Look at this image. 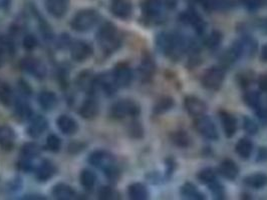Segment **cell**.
<instances>
[{"mask_svg": "<svg viewBox=\"0 0 267 200\" xmlns=\"http://www.w3.org/2000/svg\"><path fill=\"white\" fill-rule=\"evenodd\" d=\"M98 43L105 53L115 52L122 43V37L118 28L111 22L103 24L98 32Z\"/></svg>", "mask_w": 267, "mask_h": 200, "instance_id": "1", "label": "cell"}, {"mask_svg": "<svg viewBox=\"0 0 267 200\" xmlns=\"http://www.w3.org/2000/svg\"><path fill=\"white\" fill-rule=\"evenodd\" d=\"M89 162L97 168L105 171L106 175L109 179H115L118 175V170L116 167V159L111 153L105 150H98L92 152L89 155Z\"/></svg>", "mask_w": 267, "mask_h": 200, "instance_id": "2", "label": "cell"}, {"mask_svg": "<svg viewBox=\"0 0 267 200\" xmlns=\"http://www.w3.org/2000/svg\"><path fill=\"white\" fill-rule=\"evenodd\" d=\"M100 19L97 10L84 9L78 11L71 22V28L77 32H87L95 26Z\"/></svg>", "mask_w": 267, "mask_h": 200, "instance_id": "3", "label": "cell"}, {"mask_svg": "<svg viewBox=\"0 0 267 200\" xmlns=\"http://www.w3.org/2000/svg\"><path fill=\"white\" fill-rule=\"evenodd\" d=\"M140 112L141 108L139 104L131 99L120 100L111 107V115L116 119L136 117Z\"/></svg>", "mask_w": 267, "mask_h": 200, "instance_id": "4", "label": "cell"}, {"mask_svg": "<svg viewBox=\"0 0 267 200\" xmlns=\"http://www.w3.org/2000/svg\"><path fill=\"white\" fill-rule=\"evenodd\" d=\"M236 58L251 57L257 51V42L251 36H243L235 41L230 48Z\"/></svg>", "mask_w": 267, "mask_h": 200, "instance_id": "5", "label": "cell"}, {"mask_svg": "<svg viewBox=\"0 0 267 200\" xmlns=\"http://www.w3.org/2000/svg\"><path fill=\"white\" fill-rule=\"evenodd\" d=\"M225 78V70L220 66H213L205 71L202 76L203 86L210 89L217 90L223 84Z\"/></svg>", "mask_w": 267, "mask_h": 200, "instance_id": "6", "label": "cell"}, {"mask_svg": "<svg viewBox=\"0 0 267 200\" xmlns=\"http://www.w3.org/2000/svg\"><path fill=\"white\" fill-rule=\"evenodd\" d=\"M195 128L203 137L207 138L209 140L218 139V131L217 127L214 124L213 120L205 115L198 116L195 121Z\"/></svg>", "mask_w": 267, "mask_h": 200, "instance_id": "7", "label": "cell"}, {"mask_svg": "<svg viewBox=\"0 0 267 200\" xmlns=\"http://www.w3.org/2000/svg\"><path fill=\"white\" fill-rule=\"evenodd\" d=\"M115 82L119 88H125L130 86L133 80V72L130 66L125 63L118 64L113 72Z\"/></svg>", "mask_w": 267, "mask_h": 200, "instance_id": "8", "label": "cell"}, {"mask_svg": "<svg viewBox=\"0 0 267 200\" xmlns=\"http://www.w3.org/2000/svg\"><path fill=\"white\" fill-rule=\"evenodd\" d=\"M180 20L187 25H191L198 34H202L206 28V23L204 22V20L197 13V11L193 9L186 10L183 13H181Z\"/></svg>", "mask_w": 267, "mask_h": 200, "instance_id": "9", "label": "cell"}, {"mask_svg": "<svg viewBox=\"0 0 267 200\" xmlns=\"http://www.w3.org/2000/svg\"><path fill=\"white\" fill-rule=\"evenodd\" d=\"M93 50L91 46L85 41H75L71 46V58L77 62H84V61L88 60Z\"/></svg>", "mask_w": 267, "mask_h": 200, "instance_id": "10", "label": "cell"}, {"mask_svg": "<svg viewBox=\"0 0 267 200\" xmlns=\"http://www.w3.org/2000/svg\"><path fill=\"white\" fill-rule=\"evenodd\" d=\"M184 107L186 111L191 116H201L207 110V105L202 99L198 98L197 96H187L184 99Z\"/></svg>", "mask_w": 267, "mask_h": 200, "instance_id": "11", "label": "cell"}, {"mask_svg": "<svg viewBox=\"0 0 267 200\" xmlns=\"http://www.w3.org/2000/svg\"><path fill=\"white\" fill-rule=\"evenodd\" d=\"M21 68L29 74H33L37 78H43L46 73L45 66L40 62L38 59L33 57H26L21 60Z\"/></svg>", "mask_w": 267, "mask_h": 200, "instance_id": "12", "label": "cell"}, {"mask_svg": "<svg viewBox=\"0 0 267 200\" xmlns=\"http://www.w3.org/2000/svg\"><path fill=\"white\" fill-rule=\"evenodd\" d=\"M165 6L162 0H145L142 4V11L145 16L149 19L159 18Z\"/></svg>", "mask_w": 267, "mask_h": 200, "instance_id": "13", "label": "cell"}, {"mask_svg": "<svg viewBox=\"0 0 267 200\" xmlns=\"http://www.w3.org/2000/svg\"><path fill=\"white\" fill-rule=\"evenodd\" d=\"M29 125L27 127V133L30 137L37 138L39 137L49 127V122L43 116L36 115L30 119Z\"/></svg>", "mask_w": 267, "mask_h": 200, "instance_id": "14", "label": "cell"}, {"mask_svg": "<svg viewBox=\"0 0 267 200\" xmlns=\"http://www.w3.org/2000/svg\"><path fill=\"white\" fill-rule=\"evenodd\" d=\"M77 85L89 94H92L97 89V77L90 71H85L77 76Z\"/></svg>", "mask_w": 267, "mask_h": 200, "instance_id": "15", "label": "cell"}, {"mask_svg": "<svg viewBox=\"0 0 267 200\" xmlns=\"http://www.w3.org/2000/svg\"><path fill=\"white\" fill-rule=\"evenodd\" d=\"M45 8L53 17L61 18L68 11L69 1L68 0H46Z\"/></svg>", "mask_w": 267, "mask_h": 200, "instance_id": "16", "label": "cell"}, {"mask_svg": "<svg viewBox=\"0 0 267 200\" xmlns=\"http://www.w3.org/2000/svg\"><path fill=\"white\" fill-rule=\"evenodd\" d=\"M139 71L141 77H142L144 81H149L153 77V75L156 71V63L153 57L149 53H146L143 56L142 61H141Z\"/></svg>", "mask_w": 267, "mask_h": 200, "instance_id": "17", "label": "cell"}, {"mask_svg": "<svg viewBox=\"0 0 267 200\" xmlns=\"http://www.w3.org/2000/svg\"><path fill=\"white\" fill-rule=\"evenodd\" d=\"M132 4L128 0H113L112 12L115 16L122 19H128L132 15Z\"/></svg>", "mask_w": 267, "mask_h": 200, "instance_id": "18", "label": "cell"}, {"mask_svg": "<svg viewBox=\"0 0 267 200\" xmlns=\"http://www.w3.org/2000/svg\"><path fill=\"white\" fill-rule=\"evenodd\" d=\"M99 110L100 107L98 101L95 98L89 97L84 101L78 112H80L83 118L89 120L97 117V115L99 114Z\"/></svg>", "mask_w": 267, "mask_h": 200, "instance_id": "19", "label": "cell"}, {"mask_svg": "<svg viewBox=\"0 0 267 200\" xmlns=\"http://www.w3.org/2000/svg\"><path fill=\"white\" fill-rule=\"evenodd\" d=\"M55 171L56 168L54 164L51 160L45 159L37 166L36 176L38 181H48L55 174Z\"/></svg>", "mask_w": 267, "mask_h": 200, "instance_id": "20", "label": "cell"}, {"mask_svg": "<svg viewBox=\"0 0 267 200\" xmlns=\"http://www.w3.org/2000/svg\"><path fill=\"white\" fill-rule=\"evenodd\" d=\"M56 124L58 129L65 135H73L77 129V122L69 115H60L57 118Z\"/></svg>", "mask_w": 267, "mask_h": 200, "instance_id": "21", "label": "cell"}, {"mask_svg": "<svg viewBox=\"0 0 267 200\" xmlns=\"http://www.w3.org/2000/svg\"><path fill=\"white\" fill-rule=\"evenodd\" d=\"M220 118H221L222 127H223L226 137H228V138L233 137L237 130L236 118L226 111H220Z\"/></svg>", "mask_w": 267, "mask_h": 200, "instance_id": "22", "label": "cell"}, {"mask_svg": "<svg viewBox=\"0 0 267 200\" xmlns=\"http://www.w3.org/2000/svg\"><path fill=\"white\" fill-rule=\"evenodd\" d=\"M218 171L220 175H222L224 178L228 180H234L237 178L239 174V168L233 160L225 159L221 164H220Z\"/></svg>", "mask_w": 267, "mask_h": 200, "instance_id": "23", "label": "cell"}, {"mask_svg": "<svg viewBox=\"0 0 267 200\" xmlns=\"http://www.w3.org/2000/svg\"><path fill=\"white\" fill-rule=\"evenodd\" d=\"M97 86L104 90L107 95L115 94L117 89L119 88L115 82L113 73L111 75L105 74L101 76V77H97Z\"/></svg>", "mask_w": 267, "mask_h": 200, "instance_id": "24", "label": "cell"}, {"mask_svg": "<svg viewBox=\"0 0 267 200\" xmlns=\"http://www.w3.org/2000/svg\"><path fill=\"white\" fill-rule=\"evenodd\" d=\"M53 195L59 200H71L76 196L75 190L66 183H58L53 188Z\"/></svg>", "mask_w": 267, "mask_h": 200, "instance_id": "25", "label": "cell"}, {"mask_svg": "<svg viewBox=\"0 0 267 200\" xmlns=\"http://www.w3.org/2000/svg\"><path fill=\"white\" fill-rule=\"evenodd\" d=\"M15 134L11 127L2 125L0 126V146L5 150H10L13 147Z\"/></svg>", "mask_w": 267, "mask_h": 200, "instance_id": "26", "label": "cell"}, {"mask_svg": "<svg viewBox=\"0 0 267 200\" xmlns=\"http://www.w3.org/2000/svg\"><path fill=\"white\" fill-rule=\"evenodd\" d=\"M38 103L42 109L52 110L57 104V96L53 91H42L38 95Z\"/></svg>", "mask_w": 267, "mask_h": 200, "instance_id": "27", "label": "cell"}, {"mask_svg": "<svg viewBox=\"0 0 267 200\" xmlns=\"http://www.w3.org/2000/svg\"><path fill=\"white\" fill-rule=\"evenodd\" d=\"M245 185L253 188V189H260L267 185V175L264 173H254L250 174L244 178Z\"/></svg>", "mask_w": 267, "mask_h": 200, "instance_id": "28", "label": "cell"}, {"mask_svg": "<svg viewBox=\"0 0 267 200\" xmlns=\"http://www.w3.org/2000/svg\"><path fill=\"white\" fill-rule=\"evenodd\" d=\"M128 195L133 200H145L149 197V192L142 183H133L128 187Z\"/></svg>", "mask_w": 267, "mask_h": 200, "instance_id": "29", "label": "cell"}, {"mask_svg": "<svg viewBox=\"0 0 267 200\" xmlns=\"http://www.w3.org/2000/svg\"><path fill=\"white\" fill-rule=\"evenodd\" d=\"M0 102L6 107L11 106L15 102L12 88L7 82L1 79H0Z\"/></svg>", "mask_w": 267, "mask_h": 200, "instance_id": "30", "label": "cell"}, {"mask_svg": "<svg viewBox=\"0 0 267 200\" xmlns=\"http://www.w3.org/2000/svg\"><path fill=\"white\" fill-rule=\"evenodd\" d=\"M235 150H236L237 154L241 158L248 159L251 155V153H252L253 143L251 142V140L248 139V138H241V139L236 143Z\"/></svg>", "mask_w": 267, "mask_h": 200, "instance_id": "31", "label": "cell"}, {"mask_svg": "<svg viewBox=\"0 0 267 200\" xmlns=\"http://www.w3.org/2000/svg\"><path fill=\"white\" fill-rule=\"evenodd\" d=\"M181 194L183 197L193 200L205 199L204 195L197 189V187L191 182H187L181 187Z\"/></svg>", "mask_w": 267, "mask_h": 200, "instance_id": "32", "label": "cell"}, {"mask_svg": "<svg viewBox=\"0 0 267 200\" xmlns=\"http://www.w3.org/2000/svg\"><path fill=\"white\" fill-rule=\"evenodd\" d=\"M40 154V147L35 142L25 143L21 147V157L26 160H34Z\"/></svg>", "mask_w": 267, "mask_h": 200, "instance_id": "33", "label": "cell"}, {"mask_svg": "<svg viewBox=\"0 0 267 200\" xmlns=\"http://www.w3.org/2000/svg\"><path fill=\"white\" fill-rule=\"evenodd\" d=\"M15 104V114L20 120H26L33 117V111H31L29 105L21 99H18L14 102Z\"/></svg>", "mask_w": 267, "mask_h": 200, "instance_id": "34", "label": "cell"}, {"mask_svg": "<svg viewBox=\"0 0 267 200\" xmlns=\"http://www.w3.org/2000/svg\"><path fill=\"white\" fill-rule=\"evenodd\" d=\"M174 104H175L174 100H173L172 97H169V96L162 97L154 106V113L157 115L163 114V113L169 111L170 109H172Z\"/></svg>", "mask_w": 267, "mask_h": 200, "instance_id": "35", "label": "cell"}, {"mask_svg": "<svg viewBox=\"0 0 267 200\" xmlns=\"http://www.w3.org/2000/svg\"><path fill=\"white\" fill-rule=\"evenodd\" d=\"M171 140L172 142L174 143L175 145L185 148L190 145L191 139L189 135H188L185 131L179 130V131H175L171 134Z\"/></svg>", "mask_w": 267, "mask_h": 200, "instance_id": "36", "label": "cell"}, {"mask_svg": "<svg viewBox=\"0 0 267 200\" xmlns=\"http://www.w3.org/2000/svg\"><path fill=\"white\" fill-rule=\"evenodd\" d=\"M243 99H244V102L249 107H251V108H254V109H256L258 106H260L262 104L261 94L259 93L258 91L250 90V91L245 92Z\"/></svg>", "mask_w": 267, "mask_h": 200, "instance_id": "37", "label": "cell"}, {"mask_svg": "<svg viewBox=\"0 0 267 200\" xmlns=\"http://www.w3.org/2000/svg\"><path fill=\"white\" fill-rule=\"evenodd\" d=\"M80 181H81V184L84 188L90 190L93 188V186H95L97 177H96V174L92 171L89 170V169H85V170H83L81 172Z\"/></svg>", "mask_w": 267, "mask_h": 200, "instance_id": "38", "label": "cell"}, {"mask_svg": "<svg viewBox=\"0 0 267 200\" xmlns=\"http://www.w3.org/2000/svg\"><path fill=\"white\" fill-rule=\"evenodd\" d=\"M223 39L222 33L218 31V30H213V31L207 36L205 40V45L209 49H216L218 48L220 44H221Z\"/></svg>", "mask_w": 267, "mask_h": 200, "instance_id": "39", "label": "cell"}, {"mask_svg": "<svg viewBox=\"0 0 267 200\" xmlns=\"http://www.w3.org/2000/svg\"><path fill=\"white\" fill-rule=\"evenodd\" d=\"M198 1L207 10H221L227 7L225 0H198Z\"/></svg>", "mask_w": 267, "mask_h": 200, "instance_id": "40", "label": "cell"}, {"mask_svg": "<svg viewBox=\"0 0 267 200\" xmlns=\"http://www.w3.org/2000/svg\"><path fill=\"white\" fill-rule=\"evenodd\" d=\"M60 147H61L60 138L55 134H50L48 138H46L45 148L52 152H57L59 151Z\"/></svg>", "mask_w": 267, "mask_h": 200, "instance_id": "41", "label": "cell"}, {"mask_svg": "<svg viewBox=\"0 0 267 200\" xmlns=\"http://www.w3.org/2000/svg\"><path fill=\"white\" fill-rule=\"evenodd\" d=\"M198 179L203 184H210L216 180V173L212 168H205L198 173Z\"/></svg>", "mask_w": 267, "mask_h": 200, "instance_id": "42", "label": "cell"}, {"mask_svg": "<svg viewBox=\"0 0 267 200\" xmlns=\"http://www.w3.org/2000/svg\"><path fill=\"white\" fill-rule=\"evenodd\" d=\"M243 127H244V130L250 135H255L258 131V126L255 123V121L249 117H244Z\"/></svg>", "mask_w": 267, "mask_h": 200, "instance_id": "43", "label": "cell"}, {"mask_svg": "<svg viewBox=\"0 0 267 200\" xmlns=\"http://www.w3.org/2000/svg\"><path fill=\"white\" fill-rule=\"evenodd\" d=\"M22 45H23V47H24L25 50L31 51V50H34L37 46V39L33 34H27L23 38Z\"/></svg>", "mask_w": 267, "mask_h": 200, "instance_id": "44", "label": "cell"}, {"mask_svg": "<svg viewBox=\"0 0 267 200\" xmlns=\"http://www.w3.org/2000/svg\"><path fill=\"white\" fill-rule=\"evenodd\" d=\"M210 185V190L212 191V193L214 194V196L217 199H223L225 192H224V188L221 185V184L216 182V180H214L212 183L209 184Z\"/></svg>", "mask_w": 267, "mask_h": 200, "instance_id": "45", "label": "cell"}, {"mask_svg": "<svg viewBox=\"0 0 267 200\" xmlns=\"http://www.w3.org/2000/svg\"><path fill=\"white\" fill-rule=\"evenodd\" d=\"M117 196V192L108 186L102 187L99 191V198L100 199H105V200H109V199H115Z\"/></svg>", "mask_w": 267, "mask_h": 200, "instance_id": "46", "label": "cell"}, {"mask_svg": "<svg viewBox=\"0 0 267 200\" xmlns=\"http://www.w3.org/2000/svg\"><path fill=\"white\" fill-rule=\"evenodd\" d=\"M240 3H242L248 10L253 11L260 7L261 0H240Z\"/></svg>", "mask_w": 267, "mask_h": 200, "instance_id": "47", "label": "cell"}, {"mask_svg": "<svg viewBox=\"0 0 267 200\" xmlns=\"http://www.w3.org/2000/svg\"><path fill=\"white\" fill-rule=\"evenodd\" d=\"M255 111H256V115H257L258 119L262 123H267V107H265L263 104H261L260 106L257 107Z\"/></svg>", "mask_w": 267, "mask_h": 200, "instance_id": "48", "label": "cell"}, {"mask_svg": "<svg viewBox=\"0 0 267 200\" xmlns=\"http://www.w3.org/2000/svg\"><path fill=\"white\" fill-rule=\"evenodd\" d=\"M258 87L261 91L267 92V74H262L259 76Z\"/></svg>", "mask_w": 267, "mask_h": 200, "instance_id": "49", "label": "cell"}, {"mask_svg": "<svg viewBox=\"0 0 267 200\" xmlns=\"http://www.w3.org/2000/svg\"><path fill=\"white\" fill-rule=\"evenodd\" d=\"M162 1L167 9H174L177 4V0H162Z\"/></svg>", "mask_w": 267, "mask_h": 200, "instance_id": "50", "label": "cell"}, {"mask_svg": "<svg viewBox=\"0 0 267 200\" xmlns=\"http://www.w3.org/2000/svg\"><path fill=\"white\" fill-rule=\"evenodd\" d=\"M132 128H131V132L132 133H135L136 134V137H139V134H142L143 130L142 128H141V126L138 124V123H132Z\"/></svg>", "mask_w": 267, "mask_h": 200, "instance_id": "51", "label": "cell"}, {"mask_svg": "<svg viewBox=\"0 0 267 200\" xmlns=\"http://www.w3.org/2000/svg\"><path fill=\"white\" fill-rule=\"evenodd\" d=\"M261 59L264 61V62H267V43L263 45V47L261 48Z\"/></svg>", "mask_w": 267, "mask_h": 200, "instance_id": "52", "label": "cell"}, {"mask_svg": "<svg viewBox=\"0 0 267 200\" xmlns=\"http://www.w3.org/2000/svg\"><path fill=\"white\" fill-rule=\"evenodd\" d=\"M9 0H0V9H4L8 6Z\"/></svg>", "mask_w": 267, "mask_h": 200, "instance_id": "53", "label": "cell"}, {"mask_svg": "<svg viewBox=\"0 0 267 200\" xmlns=\"http://www.w3.org/2000/svg\"><path fill=\"white\" fill-rule=\"evenodd\" d=\"M262 29L264 30L265 33H267V19L262 23Z\"/></svg>", "mask_w": 267, "mask_h": 200, "instance_id": "54", "label": "cell"}]
</instances>
